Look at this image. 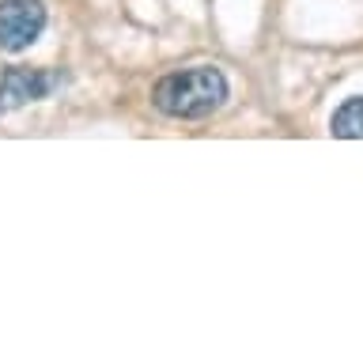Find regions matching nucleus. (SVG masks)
I'll use <instances>...</instances> for the list:
<instances>
[{"label": "nucleus", "mask_w": 363, "mask_h": 363, "mask_svg": "<svg viewBox=\"0 0 363 363\" xmlns=\"http://www.w3.org/2000/svg\"><path fill=\"white\" fill-rule=\"evenodd\" d=\"M57 84H61L57 72H42V68H4L0 72V113H11L34 99H45Z\"/></svg>", "instance_id": "nucleus-3"}, {"label": "nucleus", "mask_w": 363, "mask_h": 363, "mask_svg": "<svg viewBox=\"0 0 363 363\" xmlns=\"http://www.w3.org/2000/svg\"><path fill=\"white\" fill-rule=\"evenodd\" d=\"M329 129H333V136H340V140H359L363 136V95H352L337 106L333 121H329Z\"/></svg>", "instance_id": "nucleus-4"}, {"label": "nucleus", "mask_w": 363, "mask_h": 363, "mask_svg": "<svg viewBox=\"0 0 363 363\" xmlns=\"http://www.w3.org/2000/svg\"><path fill=\"white\" fill-rule=\"evenodd\" d=\"M45 30L42 0H0V50L23 53Z\"/></svg>", "instance_id": "nucleus-2"}, {"label": "nucleus", "mask_w": 363, "mask_h": 363, "mask_svg": "<svg viewBox=\"0 0 363 363\" xmlns=\"http://www.w3.org/2000/svg\"><path fill=\"white\" fill-rule=\"evenodd\" d=\"M223 99H227V79L212 65L170 72L152 91V102L167 118H208L223 106Z\"/></svg>", "instance_id": "nucleus-1"}]
</instances>
